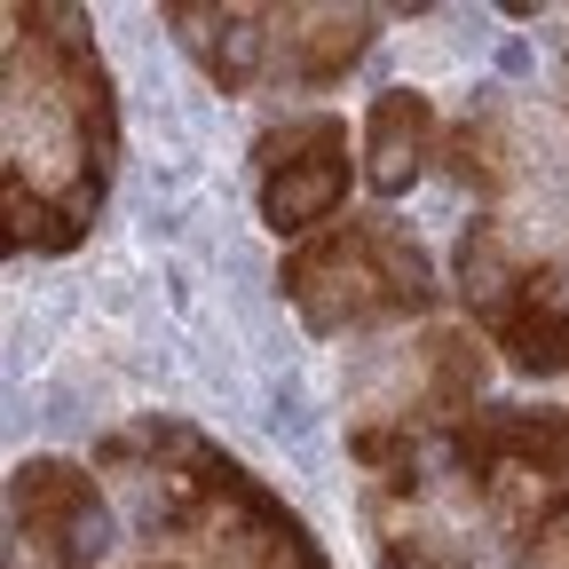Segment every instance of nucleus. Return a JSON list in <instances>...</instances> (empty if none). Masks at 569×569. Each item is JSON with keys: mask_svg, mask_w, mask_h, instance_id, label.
Here are the masks:
<instances>
[{"mask_svg": "<svg viewBox=\"0 0 569 569\" xmlns=\"http://www.w3.org/2000/svg\"><path fill=\"white\" fill-rule=\"evenodd\" d=\"M284 301L317 332L388 325V317H419L436 301V269L396 222H340V230H317L284 261Z\"/></svg>", "mask_w": 569, "mask_h": 569, "instance_id": "obj_1", "label": "nucleus"}, {"mask_svg": "<svg viewBox=\"0 0 569 569\" xmlns=\"http://www.w3.org/2000/svg\"><path fill=\"white\" fill-rule=\"evenodd\" d=\"M9 507L48 569H96L111 546V515H103L88 467H71V459H24L9 482Z\"/></svg>", "mask_w": 569, "mask_h": 569, "instance_id": "obj_2", "label": "nucleus"}, {"mask_svg": "<svg viewBox=\"0 0 569 569\" xmlns=\"http://www.w3.org/2000/svg\"><path fill=\"white\" fill-rule=\"evenodd\" d=\"M427 159H436V103L411 96V88L372 96V111H365V182L380 198H403L427 174Z\"/></svg>", "mask_w": 569, "mask_h": 569, "instance_id": "obj_3", "label": "nucleus"}, {"mask_svg": "<svg viewBox=\"0 0 569 569\" xmlns=\"http://www.w3.org/2000/svg\"><path fill=\"white\" fill-rule=\"evenodd\" d=\"M167 24L182 32V48H190L222 88H246L253 63H261V48H269V32H261L269 9H198V0H174Z\"/></svg>", "mask_w": 569, "mask_h": 569, "instance_id": "obj_4", "label": "nucleus"}, {"mask_svg": "<svg viewBox=\"0 0 569 569\" xmlns=\"http://www.w3.org/2000/svg\"><path fill=\"white\" fill-rule=\"evenodd\" d=\"M348 198V151H325V159H301L284 174H261V222L277 238H317Z\"/></svg>", "mask_w": 569, "mask_h": 569, "instance_id": "obj_5", "label": "nucleus"}, {"mask_svg": "<svg viewBox=\"0 0 569 569\" xmlns=\"http://www.w3.org/2000/svg\"><path fill=\"white\" fill-rule=\"evenodd\" d=\"M522 284H530V269L515 261V246H507V230H498V222H475V230L459 238V293H467V309H475L490 332L522 309Z\"/></svg>", "mask_w": 569, "mask_h": 569, "instance_id": "obj_6", "label": "nucleus"}, {"mask_svg": "<svg viewBox=\"0 0 569 569\" xmlns=\"http://www.w3.org/2000/svg\"><path fill=\"white\" fill-rule=\"evenodd\" d=\"M482 372H490V356L475 332H436L419 348V403L427 419H475V396H482Z\"/></svg>", "mask_w": 569, "mask_h": 569, "instance_id": "obj_7", "label": "nucleus"}, {"mask_svg": "<svg viewBox=\"0 0 569 569\" xmlns=\"http://www.w3.org/2000/svg\"><path fill=\"white\" fill-rule=\"evenodd\" d=\"M301 24H309V32H293V80L301 88L348 80V63L372 48V9H317Z\"/></svg>", "mask_w": 569, "mask_h": 569, "instance_id": "obj_8", "label": "nucleus"}, {"mask_svg": "<svg viewBox=\"0 0 569 569\" xmlns=\"http://www.w3.org/2000/svg\"><path fill=\"white\" fill-rule=\"evenodd\" d=\"M443 159H451V174L475 190V198H498L515 182V142H507V111L498 103H475L459 127H451V142H443Z\"/></svg>", "mask_w": 569, "mask_h": 569, "instance_id": "obj_9", "label": "nucleus"}, {"mask_svg": "<svg viewBox=\"0 0 569 569\" xmlns=\"http://www.w3.org/2000/svg\"><path fill=\"white\" fill-rule=\"evenodd\" d=\"M498 348H507L515 372H569V325L546 317V309H515L507 325H498Z\"/></svg>", "mask_w": 569, "mask_h": 569, "instance_id": "obj_10", "label": "nucleus"}, {"mask_svg": "<svg viewBox=\"0 0 569 569\" xmlns=\"http://www.w3.org/2000/svg\"><path fill=\"white\" fill-rule=\"evenodd\" d=\"M325 151H348V127H340L332 111H317V119H293V127H269V134L253 142L261 174H284V167H301V159H325Z\"/></svg>", "mask_w": 569, "mask_h": 569, "instance_id": "obj_11", "label": "nucleus"}, {"mask_svg": "<svg viewBox=\"0 0 569 569\" xmlns=\"http://www.w3.org/2000/svg\"><path fill=\"white\" fill-rule=\"evenodd\" d=\"M380 569H467V553L443 530H388L380 538Z\"/></svg>", "mask_w": 569, "mask_h": 569, "instance_id": "obj_12", "label": "nucleus"}]
</instances>
